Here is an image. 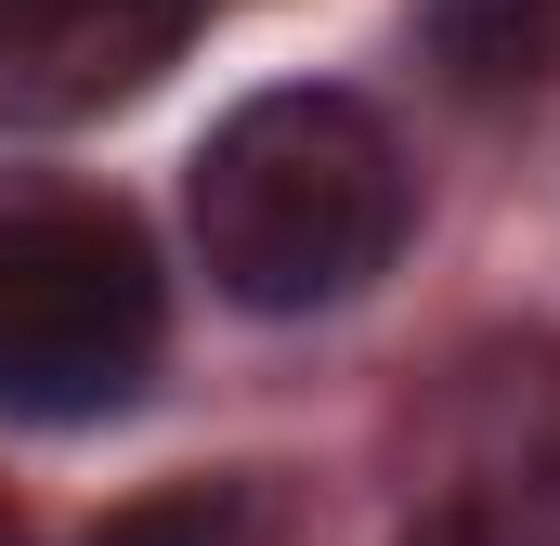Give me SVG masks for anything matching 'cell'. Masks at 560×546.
<instances>
[{"label":"cell","instance_id":"obj_7","mask_svg":"<svg viewBox=\"0 0 560 546\" xmlns=\"http://www.w3.org/2000/svg\"><path fill=\"white\" fill-rule=\"evenodd\" d=\"M0 546H13V534H0Z\"/></svg>","mask_w":560,"mask_h":546},{"label":"cell","instance_id":"obj_2","mask_svg":"<svg viewBox=\"0 0 560 546\" xmlns=\"http://www.w3.org/2000/svg\"><path fill=\"white\" fill-rule=\"evenodd\" d=\"M170 299L118 195L0 182V416H118L156 378Z\"/></svg>","mask_w":560,"mask_h":546},{"label":"cell","instance_id":"obj_1","mask_svg":"<svg viewBox=\"0 0 560 546\" xmlns=\"http://www.w3.org/2000/svg\"><path fill=\"white\" fill-rule=\"evenodd\" d=\"M183 195L235 312H339L405 248V156L365 92H248L196 143Z\"/></svg>","mask_w":560,"mask_h":546},{"label":"cell","instance_id":"obj_6","mask_svg":"<svg viewBox=\"0 0 560 546\" xmlns=\"http://www.w3.org/2000/svg\"><path fill=\"white\" fill-rule=\"evenodd\" d=\"M92 546H275V495L261 482H170V495L118 508Z\"/></svg>","mask_w":560,"mask_h":546},{"label":"cell","instance_id":"obj_5","mask_svg":"<svg viewBox=\"0 0 560 546\" xmlns=\"http://www.w3.org/2000/svg\"><path fill=\"white\" fill-rule=\"evenodd\" d=\"M430 52L469 92H522L560 66V0H430Z\"/></svg>","mask_w":560,"mask_h":546},{"label":"cell","instance_id":"obj_3","mask_svg":"<svg viewBox=\"0 0 560 546\" xmlns=\"http://www.w3.org/2000/svg\"><path fill=\"white\" fill-rule=\"evenodd\" d=\"M405 546H560V352H482L443 391V455Z\"/></svg>","mask_w":560,"mask_h":546},{"label":"cell","instance_id":"obj_4","mask_svg":"<svg viewBox=\"0 0 560 546\" xmlns=\"http://www.w3.org/2000/svg\"><path fill=\"white\" fill-rule=\"evenodd\" d=\"M209 0H0V118L66 131L131 105L156 66H183Z\"/></svg>","mask_w":560,"mask_h":546}]
</instances>
